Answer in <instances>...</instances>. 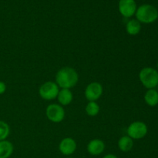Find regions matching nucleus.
I'll use <instances>...</instances> for the list:
<instances>
[{
    "instance_id": "obj_14",
    "label": "nucleus",
    "mask_w": 158,
    "mask_h": 158,
    "mask_svg": "<svg viewBox=\"0 0 158 158\" xmlns=\"http://www.w3.org/2000/svg\"><path fill=\"white\" fill-rule=\"evenodd\" d=\"M145 103L150 106H156L158 104V92L155 89H150L144 94Z\"/></svg>"
},
{
    "instance_id": "obj_15",
    "label": "nucleus",
    "mask_w": 158,
    "mask_h": 158,
    "mask_svg": "<svg viewBox=\"0 0 158 158\" xmlns=\"http://www.w3.org/2000/svg\"><path fill=\"white\" fill-rule=\"evenodd\" d=\"M141 30V24L137 19H131L126 25V31L129 35H136Z\"/></svg>"
},
{
    "instance_id": "obj_16",
    "label": "nucleus",
    "mask_w": 158,
    "mask_h": 158,
    "mask_svg": "<svg viewBox=\"0 0 158 158\" xmlns=\"http://www.w3.org/2000/svg\"><path fill=\"white\" fill-rule=\"evenodd\" d=\"M100 106L96 103V101H90L87 103L86 106V114L89 117H95L100 112Z\"/></svg>"
},
{
    "instance_id": "obj_21",
    "label": "nucleus",
    "mask_w": 158,
    "mask_h": 158,
    "mask_svg": "<svg viewBox=\"0 0 158 158\" xmlns=\"http://www.w3.org/2000/svg\"><path fill=\"white\" fill-rule=\"evenodd\" d=\"M66 158H73V157H66Z\"/></svg>"
},
{
    "instance_id": "obj_12",
    "label": "nucleus",
    "mask_w": 158,
    "mask_h": 158,
    "mask_svg": "<svg viewBox=\"0 0 158 158\" xmlns=\"http://www.w3.org/2000/svg\"><path fill=\"white\" fill-rule=\"evenodd\" d=\"M118 148L122 152H129L134 148V140L129 136H123L118 140Z\"/></svg>"
},
{
    "instance_id": "obj_13",
    "label": "nucleus",
    "mask_w": 158,
    "mask_h": 158,
    "mask_svg": "<svg viewBox=\"0 0 158 158\" xmlns=\"http://www.w3.org/2000/svg\"><path fill=\"white\" fill-rule=\"evenodd\" d=\"M13 151V145L10 141L6 140L0 141V158H9Z\"/></svg>"
},
{
    "instance_id": "obj_8",
    "label": "nucleus",
    "mask_w": 158,
    "mask_h": 158,
    "mask_svg": "<svg viewBox=\"0 0 158 158\" xmlns=\"http://www.w3.org/2000/svg\"><path fill=\"white\" fill-rule=\"evenodd\" d=\"M137 9L134 0H120L119 2V12L125 18H131L135 15Z\"/></svg>"
},
{
    "instance_id": "obj_10",
    "label": "nucleus",
    "mask_w": 158,
    "mask_h": 158,
    "mask_svg": "<svg viewBox=\"0 0 158 158\" xmlns=\"http://www.w3.org/2000/svg\"><path fill=\"white\" fill-rule=\"evenodd\" d=\"M86 150L90 155H100L105 150V143L100 139H93L88 143Z\"/></svg>"
},
{
    "instance_id": "obj_18",
    "label": "nucleus",
    "mask_w": 158,
    "mask_h": 158,
    "mask_svg": "<svg viewBox=\"0 0 158 158\" xmlns=\"http://www.w3.org/2000/svg\"><path fill=\"white\" fill-rule=\"evenodd\" d=\"M6 90V85L4 82L0 81V95L4 94Z\"/></svg>"
},
{
    "instance_id": "obj_5",
    "label": "nucleus",
    "mask_w": 158,
    "mask_h": 158,
    "mask_svg": "<svg viewBox=\"0 0 158 158\" xmlns=\"http://www.w3.org/2000/svg\"><path fill=\"white\" fill-rule=\"evenodd\" d=\"M148 131V126L142 121H135L131 123L127 130V136L133 140H140L147 135Z\"/></svg>"
},
{
    "instance_id": "obj_19",
    "label": "nucleus",
    "mask_w": 158,
    "mask_h": 158,
    "mask_svg": "<svg viewBox=\"0 0 158 158\" xmlns=\"http://www.w3.org/2000/svg\"><path fill=\"white\" fill-rule=\"evenodd\" d=\"M103 158H118V157L113 154H106V155H105Z\"/></svg>"
},
{
    "instance_id": "obj_7",
    "label": "nucleus",
    "mask_w": 158,
    "mask_h": 158,
    "mask_svg": "<svg viewBox=\"0 0 158 158\" xmlns=\"http://www.w3.org/2000/svg\"><path fill=\"white\" fill-rule=\"evenodd\" d=\"M103 92V86L98 82H92L85 89V97L89 102L99 100Z\"/></svg>"
},
{
    "instance_id": "obj_9",
    "label": "nucleus",
    "mask_w": 158,
    "mask_h": 158,
    "mask_svg": "<svg viewBox=\"0 0 158 158\" xmlns=\"http://www.w3.org/2000/svg\"><path fill=\"white\" fill-rule=\"evenodd\" d=\"M77 148V142L71 137H66L60 141L59 150L65 156L72 155Z\"/></svg>"
},
{
    "instance_id": "obj_17",
    "label": "nucleus",
    "mask_w": 158,
    "mask_h": 158,
    "mask_svg": "<svg viewBox=\"0 0 158 158\" xmlns=\"http://www.w3.org/2000/svg\"><path fill=\"white\" fill-rule=\"evenodd\" d=\"M10 134V127L6 122L0 120V141L5 140Z\"/></svg>"
},
{
    "instance_id": "obj_4",
    "label": "nucleus",
    "mask_w": 158,
    "mask_h": 158,
    "mask_svg": "<svg viewBox=\"0 0 158 158\" xmlns=\"http://www.w3.org/2000/svg\"><path fill=\"white\" fill-rule=\"evenodd\" d=\"M60 87L56 82L48 81L43 83L39 89L40 97L45 100H52L57 98Z\"/></svg>"
},
{
    "instance_id": "obj_3",
    "label": "nucleus",
    "mask_w": 158,
    "mask_h": 158,
    "mask_svg": "<svg viewBox=\"0 0 158 158\" xmlns=\"http://www.w3.org/2000/svg\"><path fill=\"white\" fill-rule=\"evenodd\" d=\"M139 79L147 89H154L158 86V71L153 67H144L139 73Z\"/></svg>"
},
{
    "instance_id": "obj_20",
    "label": "nucleus",
    "mask_w": 158,
    "mask_h": 158,
    "mask_svg": "<svg viewBox=\"0 0 158 158\" xmlns=\"http://www.w3.org/2000/svg\"><path fill=\"white\" fill-rule=\"evenodd\" d=\"M157 71H158V63H157Z\"/></svg>"
},
{
    "instance_id": "obj_2",
    "label": "nucleus",
    "mask_w": 158,
    "mask_h": 158,
    "mask_svg": "<svg viewBox=\"0 0 158 158\" xmlns=\"http://www.w3.org/2000/svg\"><path fill=\"white\" fill-rule=\"evenodd\" d=\"M135 15L137 20L140 23L150 24L154 23L158 19V11L152 5L144 4L137 8Z\"/></svg>"
},
{
    "instance_id": "obj_1",
    "label": "nucleus",
    "mask_w": 158,
    "mask_h": 158,
    "mask_svg": "<svg viewBox=\"0 0 158 158\" xmlns=\"http://www.w3.org/2000/svg\"><path fill=\"white\" fill-rule=\"evenodd\" d=\"M79 81V75L75 69L69 66L63 67L56 73V83L61 89L73 88Z\"/></svg>"
},
{
    "instance_id": "obj_6",
    "label": "nucleus",
    "mask_w": 158,
    "mask_h": 158,
    "mask_svg": "<svg viewBox=\"0 0 158 158\" xmlns=\"http://www.w3.org/2000/svg\"><path fill=\"white\" fill-rule=\"evenodd\" d=\"M65 110L63 106L57 103H52L46 107V115L48 120L52 123H58L65 118Z\"/></svg>"
},
{
    "instance_id": "obj_11",
    "label": "nucleus",
    "mask_w": 158,
    "mask_h": 158,
    "mask_svg": "<svg viewBox=\"0 0 158 158\" xmlns=\"http://www.w3.org/2000/svg\"><path fill=\"white\" fill-rule=\"evenodd\" d=\"M73 99V95L69 89H61L59 91L58 96H57V100L59 103L63 106H67L70 104Z\"/></svg>"
}]
</instances>
